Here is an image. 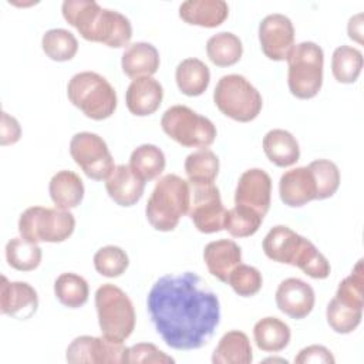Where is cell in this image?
Wrapping results in <instances>:
<instances>
[{
    "label": "cell",
    "instance_id": "cell-1",
    "mask_svg": "<svg viewBox=\"0 0 364 364\" xmlns=\"http://www.w3.org/2000/svg\"><path fill=\"white\" fill-rule=\"evenodd\" d=\"M146 306L156 333L175 350L200 348L220 321L218 296L192 272L159 277L148 293Z\"/></svg>",
    "mask_w": 364,
    "mask_h": 364
},
{
    "label": "cell",
    "instance_id": "cell-2",
    "mask_svg": "<svg viewBox=\"0 0 364 364\" xmlns=\"http://www.w3.org/2000/svg\"><path fill=\"white\" fill-rule=\"evenodd\" d=\"M61 10L67 23L88 41L121 48L132 37L131 23L124 14L102 9L94 0H65Z\"/></svg>",
    "mask_w": 364,
    "mask_h": 364
},
{
    "label": "cell",
    "instance_id": "cell-3",
    "mask_svg": "<svg viewBox=\"0 0 364 364\" xmlns=\"http://www.w3.org/2000/svg\"><path fill=\"white\" fill-rule=\"evenodd\" d=\"M191 205V185L175 173L162 176L145 208V215L151 226L161 232L173 230L179 219L188 213Z\"/></svg>",
    "mask_w": 364,
    "mask_h": 364
},
{
    "label": "cell",
    "instance_id": "cell-4",
    "mask_svg": "<svg viewBox=\"0 0 364 364\" xmlns=\"http://www.w3.org/2000/svg\"><path fill=\"white\" fill-rule=\"evenodd\" d=\"M68 100L91 119L101 121L117 109V92L102 75L94 71L77 73L67 85Z\"/></svg>",
    "mask_w": 364,
    "mask_h": 364
},
{
    "label": "cell",
    "instance_id": "cell-5",
    "mask_svg": "<svg viewBox=\"0 0 364 364\" xmlns=\"http://www.w3.org/2000/svg\"><path fill=\"white\" fill-rule=\"evenodd\" d=\"M95 309L102 336L125 341L135 328V310L128 294L118 286L105 283L95 291Z\"/></svg>",
    "mask_w": 364,
    "mask_h": 364
},
{
    "label": "cell",
    "instance_id": "cell-6",
    "mask_svg": "<svg viewBox=\"0 0 364 364\" xmlns=\"http://www.w3.org/2000/svg\"><path fill=\"white\" fill-rule=\"evenodd\" d=\"M286 60L290 92L300 100L316 97L323 84L324 54L321 47L313 41L294 44Z\"/></svg>",
    "mask_w": 364,
    "mask_h": 364
},
{
    "label": "cell",
    "instance_id": "cell-7",
    "mask_svg": "<svg viewBox=\"0 0 364 364\" xmlns=\"http://www.w3.org/2000/svg\"><path fill=\"white\" fill-rule=\"evenodd\" d=\"M213 101L222 114L239 122L253 121L263 105L260 92L240 74L223 75L215 87Z\"/></svg>",
    "mask_w": 364,
    "mask_h": 364
},
{
    "label": "cell",
    "instance_id": "cell-8",
    "mask_svg": "<svg viewBox=\"0 0 364 364\" xmlns=\"http://www.w3.org/2000/svg\"><path fill=\"white\" fill-rule=\"evenodd\" d=\"M75 229V219L70 210L60 208H27L18 219L20 236L28 242L58 243L68 239Z\"/></svg>",
    "mask_w": 364,
    "mask_h": 364
},
{
    "label": "cell",
    "instance_id": "cell-9",
    "mask_svg": "<svg viewBox=\"0 0 364 364\" xmlns=\"http://www.w3.org/2000/svg\"><path fill=\"white\" fill-rule=\"evenodd\" d=\"M164 132L185 148H208L216 138L213 122L186 105L169 107L162 118Z\"/></svg>",
    "mask_w": 364,
    "mask_h": 364
},
{
    "label": "cell",
    "instance_id": "cell-10",
    "mask_svg": "<svg viewBox=\"0 0 364 364\" xmlns=\"http://www.w3.org/2000/svg\"><path fill=\"white\" fill-rule=\"evenodd\" d=\"M70 154L82 172L94 179H107L114 171V158L105 141L92 132H78L70 141Z\"/></svg>",
    "mask_w": 364,
    "mask_h": 364
},
{
    "label": "cell",
    "instance_id": "cell-11",
    "mask_svg": "<svg viewBox=\"0 0 364 364\" xmlns=\"http://www.w3.org/2000/svg\"><path fill=\"white\" fill-rule=\"evenodd\" d=\"M65 358L73 364H125L128 363V347L122 341H115L105 336H80L67 347Z\"/></svg>",
    "mask_w": 364,
    "mask_h": 364
},
{
    "label": "cell",
    "instance_id": "cell-12",
    "mask_svg": "<svg viewBox=\"0 0 364 364\" xmlns=\"http://www.w3.org/2000/svg\"><path fill=\"white\" fill-rule=\"evenodd\" d=\"M188 215L195 228L202 233H215L223 229L226 209L215 183L191 185V205Z\"/></svg>",
    "mask_w": 364,
    "mask_h": 364
},
{
    "label": "cell",
    "instance_id": "cell-13",
    "mask_svg": "<svg viewBox=\"0 0 364 364\" xmlns=\"http://www.w3.org/2000/svg\"><path fill=\"white\" fill-rule=\"evenodd\" d=\"M259 41L263 54L273 61H283L294 46L291 20L280 13L266 16L259 24Z\"/></svg>",
    "mask_w": 364,
    "mask_h": 364
},
{
    "label": "cell",
    "instance_id": "cell-14",
    "mask_svg": "<svg viewBox=\"0 0 364 364\" xmlns=\"http://www.w3.org/2000/svg\"><path fill=\"white\" fill-rule=\"evenodd\" d=\"M272 199V179L269 173L260 168H252L245 171L235 191V203L245 206L260 216L269 212Z\"/></svg>",
    "mask_w": 364,
    "mask_h": 364
},
{
    "label": "cell",
    "instance_id": "cell-15",
    "mask_svg": "<svg viewBox=\"0 0 364 364\" xmlns=\"http://www.w3.org/2000/svg\"><path fill=\"white\" fill-rule=\"evenodd\" d=\"M316 296L313 287L301 279L289 277L276 290V304L286 316L300 320L309 316L314 307Z\"/></svg>",
    "mask_w": 364,
    "mask_h": 364
},
{
    "label": "cell",
    "instance_id": "cell-16",
    "mask_svg": "<svg viewBox=\"0 0 364 364\" xmlns=\"http://www.w3.org/2000/svg\"><path fill=\"white\" fill-rule=\"evenodd\" d=\"M38 307V297L34 287L26 282H9L1 276L0 311L18 320L30 318Z\"/></svg>",
    "mask_w": 364,
    "mask_h": 364
},
{
    "label": "cell",
    "instance_id": "cell-17",
    "mask_svg": "<svg viewBox=\"0 0 364 364\" xmlns=\"http://www.w3.org/2000/svg\"><path fill=\"white\" fill-rule=\"evenodd\" d=\"M279 193L284 205L300 208L316 199L314 178L307 166L286 171L279 181Z\"/></svg>",
    "mask_w": 364,
    "mask_h": 364
},
{
    "label": "cell",
    "instance_id": "cell-18",
    "mask_svg": "<svg viewBox=\"0 0 364 364\" xmlns=\"http://www.w3.org/2000/svg\"><path fill=\"white\" fill-rule=\"evenodd\" d=\"M162 98V85L152 77H139L132 80L125 92L127 108L136 117L154 114L159 108Z\"/></svg>",
    "mask_w": 364,
    "mask_h": 364
},
{
    "label": "cell",
    "instance_id": "cell-19",
    "mask_svg": "<svg viewBox=\"0 0 364 364\" xmlns=\"http://www.w3.org/2000/svg\"><path fill=\"white\" fill-rule=\"evenodd\" d=\"M105 189L117 205L132 206L142 198L145 181H142L129 165H117L105 179Z\"/></svg>",
    "mask_w": 364,
    "mask_h": 364
},
{
    "label": "cell",
    "instance_id": "cell-20",
    "mask_svg": "<svg viewBox=\"0 0 364 364\" xmlns=\"http://www.w3.org/2000/svg\"><path fill=\"white\" fill-rule=\"evenodd\" d=\"M203 260L212 276L228 283L229 274L242 262V250L230 239L213 240L205 246Z\"/></svg>",
    "mask_w": 364,
    "mask_h": 364
},
{
    "label": "cell",
    "instance_id": "cell-21",
    "mask_svg": "<svg viewBox=\"0 0 364 364\" xmlns=\"http://www.w3.org/2000/svg\"><path fill=\"white\" fill-rule=\"evenodd\" d=\"M229 14L223 0H188L179 6V17L192 26L213 28L220 26Z\"/></svg>",
    "mask_w": 364,
    "mask_h": 364
},
{
    "label": "cell",
    "instance_id": "cell-22",
    "mask_svg": "<svg viewBox=\"0 0 364 364\" xmlns=\"http://www.w3.org/2000/svg\"><path fill=\"white\" fill-rule=\"evenodd\" d=\"M121 67L129 78L151 77L159 68V53L151 43L138 41L129 44L122 54Z\"/></svg>",
    "mask_w": 364,
    "mask_h": 364
},
{
    "label": "cell",
    "instance_id": "cell-23",
    "mask_svg": "<svg viewBox=\"0 0 364 364\" xmlns=\"http://www.w3.org/2000/svg\"><path fill=\"white\" fill-rule=\"evenodd\" d=\"M303 236L296 233L287 226L277 225L269 230V233L263 239V252L264 255L279 263L291 264L294 256L301 245Z\"/></svg>",
    "mask_w": 364,
    "mask_h": 364
},
{
    "label": "cell",
    "instance_id": "cell-24",
    "mask_svg": "<svg viewBox=\"0 0 364 364\" xmlns=\"http://www.w3.org/2000/svg\"><path fill=\"white\" fill-rule=\"evenodd\" d=\"M263 151L276 166L286 168L294 165L300 158L297 139L286 129H272L263 136Z\"/></svg>",
    "mask_w": 364,
    "mask_h": 364
},
{
    "label": "cell",
    "instance_id": "cell-25",
    "mask_svg": "<svg viewBox=\"0 0 364 364\" xmlns=\"http://www.w3.org/2000/svg\"><path fill=\"white\" fill-rule=\"evenodd\" d=\"M48 192L55 208L68 210L81 203L84 198V183L75 172L64 169L51 178Z\"/></svg>",
    "mask_w": 364,
    "mask_h": 364
},
{
    "label": "cell",
    "instance_id": "cell-26",
    "mask_svg": "<svg viewBox=\"0 0 364 364\" xmlns=\"http://www.w3.org/2000/svg\"><path fill=\"white\" fill-rule=\"evenodd\" d=\"M252 360L249 337L239 330L225 333L212 354L213 364H250Z\"/></svg>",
    "mask_w": 364,
    "mask_h": 364
},
{
    "label": "cell",
    "instance_id": "cell-27",
    "mask_svg": "<svg viewBox=\"0 0 364 364\" xmlns=\"http://www.w3.org/2000/svg\"><path fill=\"white\" fill-rule=\"evenodd\" d=\"M175 80L182 94L198 97L206 91L210 81V71L199 58H185L176 67Z\"/></svg>",
    "mask_w": 364,
    "mask_h": 364
},
{
    "label": "cell",
    "instance_id": "cell-28",
    "mask_svg": "<svg viewBox=\"0 0 364 364\" xmlns=\"http://www.w3.org/2000/svg\"><path fill=\"white\" fill-rule=\"evenodd\" d=\"M256 346L269 353H277L287 347L291 331L290 327L277 317H264L253 327Z\"/></svg>",
    "mask_w": 364,
    "mask_h": 364
},
{
    "label": "cell",
    "instance_id": "cell-29",
    "mask_svg": "<svg viewBox=\"0 0 364 364\" xmlns=\"http://www.w3.org/2000/svg\"><path fill=\"white\" fill-rule=\"evenodd\" d=\"M183 168L191 185H209L218 176L219 159L213 151L200 148L186 156Z\"/></svg>",
    "mask_w": 364,
    "mask_h": 364
},
{
    "label": "cell",
    "instance_id": "cell-30",
    "mask_svg": "<svg viewBox=\"0 0 364 364\" xmlns=\"http://www.w3.org/2000/svg\"><path fill=\"white\" fill-rule=\"evenodd\" d=\"M243 53L240 38L229 31H220L212 36L206 43V54L218 67H230L236 64Z\"/></svg>",
    "mask_w": 364,
    "mask_h": 364
},
{
    "label": "cell",
    "instance_id": "cell-31",
    "mask_svg": "<svg viewBox=\"0 0 364 364\" xmlns=\"http://www.w3.org/2000/svg\"><path fill=\"white\" fill-rule=\"evenodd\" d=\"M166 161L161 148L152 144H144L135 148L129 158L131 169L142 179L152 181L165 169Z\"/></svg>",
    "mask_w": 364,
    "mask_h": 364
},
{
    "label": "cell",
    "instance_id": "cell-32",
    "mask_svg": "<svg viewBox=\"0 0 364 364\" xmlns=\"http://www.w3.org/2000/svg\"><path fill=\"white\" fill-rule=\"evenodd\" d=\"M54 293L58 301L68 309H78L88 300V283L75 273H61L54 282Z\"/></svg>",
    "mask_w": 364,
    "mask_h": 364
},
{
    "label": "cell",
    "instance_id": "cell-33",
    "mask_svg": "<svg viewBox=\"0 0 364 364\" xmlns=\"http://www.w3.org/2000/svg\"><path fill=\"white\" fill-rule=\"evenodd\" d=\"M363 68V54L350 46H340L334 50L331 58V71L334 78L343 84L355 82Z\"/></svg>",
    "mask_w": 364,
    "mask_h": 364
},
{
    "label": "cell",
    "instance_id": "cell-34",
    "mask_svg": "<svg viewBox=\"0 0 364 364\" xmlns=\"http://www.w3.org/2000/svg\"><path fill=\"white\" fill-rule=\"evenodd\" d=\"M7 263L20 272H31L41 262V249L37 243L23 237H13L6 245Z\"/></svg>",
    "mask_w": 364,
    "mask_h": 364
},
{
    "label": "cell",
    "instance_id": "cell-35",
    "mask_svg": "<svg viewBox=\"0 0 364 364\" xmlns=\"http://www.w3.org/2000/svg\"><path fill=\"white\" fill-rule=\"evenodd\" d=\"M41 47L46 55L54 61H68L78 50L75 36L65 28H51L44 33Z\"/></svg>",
    "mask_w": 364,
    "mask_h": 364
},
{
    "label": "cell",
    "instance_id": "cell-36",
    "mask_svg": "<svg viewBox=\"0 0 364 364\" xmlns=\"http://www.w3.org/2000/svg\"><path fill=\"white\" fill-rule=\"evenodd\" d=\"M291 266L301 269L307 276L313 279H326L331 270L326 256L318 252V249L306 237H303Z\"/></svg>",
    "mask_w": 364,
    "mask_h": 364
},
{
    "label": "cell",
    "instance_id": "cell-37",
    "mask_svg": "<svg viewBox=\"0 0 364 364\" xmlns=\"http://www.w3.org/2000/svg\"><path fill=\"white\" fill-rule=\"evenodd\" d=\"M262 222L263 216L255 210L235 205V208L226 210L223 229H226L233 237H247L257 232Z\"/></svg>",
    "mask_w": 364,
    "mask_h": 364
},
{
    "label": "cell",
    "instance_id": "cell-38",
    "mask_svg": "<svg viewBox=\"0 0 364 364\" xmlns=\"http://www.w3.org/2000/svg\"><path fill=\"white\" fill-rule=\"evenodd\" d=\"M314 178L316 199H327L336 193L340 185V171L328 159H316L307 166Z\"/></svg>",
    "mask_w": 364,
    "mask_h": 364
},
{
    "label": "cell",
    "instance_id": "cell-39",
    "mask_svg": "<svg viewBox=\"0 0 364 364\" xmlns=\"http://www.w3.org/2000/svg\"><path fill=\"white\" fill-rule=\"evenodd\" d=\"M326 317L328 326L338 334H348L354 331L361 323L363 309L347 306L333 297L327 306Z\"/></svg>",
    "mask_w": 364,
    "mask_h": 364
},
{
    "label": "cell",
    "instance_id": "cell-40",
    "mask_svg": "<svg viewBox=\"0 0 364 364\" xmlns=\"http://www.w3.org/2000/svg\"><path fill=\"white\" fill-rule=\"evenodd\" d=\"M341 303L363 309L364 307V269H363V259H360L350 276L343 279L338 284V289L334 296Z\"/></svg>",
    "mask_w": 364,
    "mask_h": 364
},
{
    "label": "cell",
    "instance_id": "cell-41",
    "mask_svg": "<svg viewBox=\"0 0 364 364\" xmlns=\"http://www.w3.org/2000/svg\"><path fill=\"white\" fill-rule=\"evenodd\" d=\"M129 264L128 255L119 246H104L94 255L95 270L105 277L121 276Z\"/></svg>",
    "mask_w": 364,
    "mask_h": 364
},
{
    "label": "cell",
    "instance_id": "cell-42",
    "mask_svg": "<svg viewBox=\"0 0 364 364\" xmlns=\"http://www.w3.org/2000/svg\"><path fill=\"white\" fill-rule=\"evenodd\" d=\"M228 284L242 297L255 296L263 284L262 273L249 264H237L228 277Z\"/></svg>",
    "mask_w": 364,
    "mask_h": 364
},
{
    "label": "cell",
    "instance_id": "cell-43",
    "mask_svg": "<svg viewBox=\"0 0 364 364\" xmlns=\"http://www.w3.org/2000/svg\"><path fill=\"white\" fill-rule=\"evenodd\" d=\"M128 363L171 364L175 363V360L152 343H138L128 347Z\"/></svg>",
    "mask_w": 364,
    "mask_h": 364
},
{
    "label": "cell",
    "instance_id": "cell-44",
    "mask_svg": "<svg viewBox=\"0 0 364 364\" xmlns=\"http://www.w3.org/2000/svg\"><path fill=\"white\" fill-rule=\"evenodd\" d=\"M336 360L331 354V351L324 346H309L300 350L299 355L294 358V363L297 364H307V363H324V364H333Z\"/></svg>",
    "mask_w": 364,
    "mask_h": 364
},
{
    "label": "cell",
    "instance_id": "cell-45",
    "mask_svg": "<svg viewBox=\"0 0 364 364\" xmlns=\"http://www.w3.org/2000/svg\"><path fill=\"white\" fill-rule=\"evenodd\" d=\"M21 136V128L18 121L9 115L7 112H1V125H0V144L11 145L16 144Z\"/></svg>",
    "mask_w": 364,
    "mask_h": 364
},
{
    "label": "cell",
    "instance_id": "cell-46",
    "mask_svg": "<svg viewBox=\"0 0 364 364\" xmlns=\"http://www.w3.org/2000/svg\"><path fill=\"white\" fill-rule=\"evenodd\" d=\"M361 18H363V14H357V16L351 17L350 21H348V27H347L348 28V37L358 41V43L363 41L361 40V34H363Z\"/></svg>",
    "mask_w": 364,
    "mask_h": 364
}]
</instances>
